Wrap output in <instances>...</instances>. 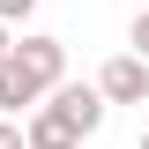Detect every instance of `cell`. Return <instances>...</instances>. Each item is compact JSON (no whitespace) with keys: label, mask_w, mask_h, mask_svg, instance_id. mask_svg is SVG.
Masks as SVG:
<instances>
[{"label":"cell","mask_w":149,"mask_h":149,"mask_svg":"<svg viewBox=\"0 0 149 149\" xmlns=\"http://www.w3.org/2000/svg\"><path fill=\"white\" fill-rule=\"evenodd\" d=\"M8 67L45 97L52 82H67V45H60V37H45V30H22V37H8Z\"/></svg>","instance_id":"1"},{"label":"cell","mask_w":149,"mask_h":149,"mask_svg":"<svg viewBox=\"0 0 149 149\" xmlns=\"http://www.w3.org/2000/svg\"><path fill=\"white\" fill-rule=\"evenodd\" d=\"M22 149H82V134H74V119L52 104V97H37L30 119H22Z\"/></svg>","instance_id":"2"},{"label":"cell","mask_w":149,"mask_h":149,"mask_svg":"<svg viewBox=\"0 0 149 149\" xmlns=\"http://www.w3.org/2000/svg\"><path fill=\"white\" fill-rule=\"evenodd\" d=\"M97 97H104V104H142V97H149V67H142L134 52L104 60V74H97Z\"/></svg>","instance_id":"3"},{"label":"cell","mask_w":149,"mask_h":149,"mask_svg":"<svg viewBox=\"0 0 149 149\" xmlns=\"http://www.w3.org/2000/svg\"><path fill=\"white\" fill-rule=\"evenodd\" d=\"M45 97H52V104L74 119V134H82V142H90V134L104 127V97H97V90H82V82H52Z\"/></svg>","instance_id":"4"},{"label":"cell","mask_w":149,"mask_h":149,"mask_svg":"<svg viewBox=\"0 0 149 149\" xmlns=\"http://www.w3.org/2000/svg\"><path fill=\"white\" fill-rule=\"evenodd\" d=\"M30 104H37V90L8 67V60H0V112H30Z\"/></svg>","instance_id":"5"},{"label":"cell","mask_w":149,"mask_h":149,"mask_svg":"<svg viewBox=\"0 0 149 149\" xmlns=\"http://www.w3.org/2000/svg\"><path fill=\"white\" fill-rule=\"evenodd\" d=\"M127 45H134V60H142V67H149V8H142V15H134V30H127Z\"/></svg>","instance_id":"6"},{"label":"cell","mask_w":149,"mask_h":149,"mask_svg":"<svg viewBox=\"0 0 149 149\" xmlns=\"http://www.w3.org/2000/svg\"><path fill=\"white\" fill-rule=\"evenodd\" d=\"M37 15V0H0V22H8V30H15V22H30Z\"/></svg>","instance_id":"7"},{"label":"cell","mask_w":149,"mask_h":149,"mask_svg":"<svg viewBox=\"0 0 149 149\" xmlns=\"http://www.w3.org/2000/svg\"><path fill=\"white\" fill-rule=\"evenodd\" d=\"M0 149H22V127H15V119H0Z\"/></svg>","instance_id":"8"},{"label":"cell","mask_w":149,"mask_h":149,"mask_svg":"<svg viewBox=\"0 0 149 149\" xmlns=\"http://www.w3.org/2000/svg\"><path fill=\"white\" fill-rule=\"evenodd\" d=\"M0 60H8V22H0Z\"/></svg>","instance_id":"9"},{"label":"cell","mask_w":149,"mask_h":149,"mask_svg":"<svg viewBox=\"0 0 149 149\" xmlns=\"http://www.w3.org/2000/svg\"><path fill=\"white\" fill-rule=\"evenodd\" d=\"M142 149H149V134H142Z\"/></svg>","instance_id":"10"},{"label":"cell","mask_w":149,"mask_h":149,"mask_svg":"<svg viewBox=\"0 0 149 149\" xmlns=\"http://www.w3.org/2000/svg\"><path fill=\"white\" fill-rule=\"evenodd\" d=\"M142 104H149V97H142Z\"/></svg>","instance_id":"11"}]
</instances>
